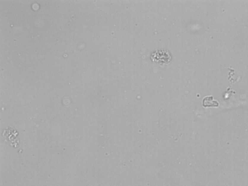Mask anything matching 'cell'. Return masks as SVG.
Returning <instances> with one entry per match:
<instances>
[{
  "label": "cell",
  "mask_w": 248,
  "mask_h": 186,
  "mask_svg": "<svg viewBox=\"0 0 248 186\" xmlns=\"http://www.w3.org/2000/svg\"><path fill=\"white\" fill-rule=\"evenodd\" d=\"M219 103L215 100H213V97L212 96H206L203 100V105L205 107H218Z\"/></svg>",
  "instance_id": "6da1fadb"
}]
</instances>
